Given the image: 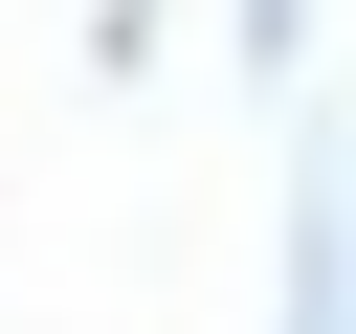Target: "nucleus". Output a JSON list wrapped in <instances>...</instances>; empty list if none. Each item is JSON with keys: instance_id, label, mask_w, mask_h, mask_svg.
I'll use <instances>...</instances> for the list:
<instances>
[{"instance_id": "f03ea898", "label": "nucleus", "mask_w": 356, "mask_h": 334, "mask_svg": "<svg viewBox=\"0 0 356 334\" xmlns=\"http://www.w3.org/2000/svg\"><path fill=\"white\" fill-rule=\"evenodd\" d=\"M245 67L289 89V67H312V0H245Z\"/></svg>"}, {"instance_id": "f257e3e1", "label": "nucleus", "mask_w": 356, "mask_h": 334, "mask_svg": "<svg viewBox=\"0 0 356 334\" xmlns=\"http://www.w3.org/2000/svg\"><path fill=\"white\" fill-rule=\"evenodd\" d=\"M267 334H356V289H334V178H289V312Z\"/></svg>"}]
</instances>
